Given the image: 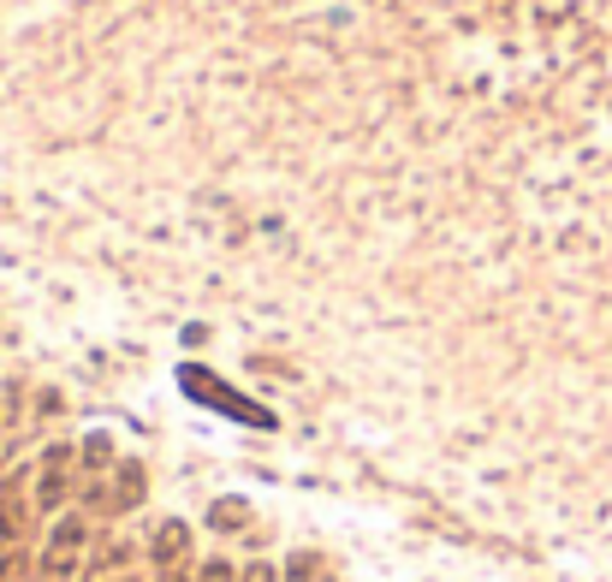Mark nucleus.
<instances>
[{"label": "nucleus", "mask_w": 612, "mask_h": 582, "mask_svg": "<svg viewBox=\"0 0 612 582\" xmlns=\"http://www.w3.org/2000/svg\"><path fill=\"white\" fill-rule=\"evenodd\" d=\"M238 582H274V571H267V565H250V571L238 577Z\"/></svg>", "instance_id": "nucleus-13"}, {"label": "nucleus", "mask_w": 612, "mask_h": 582, "mask_svg": "<svg viewBox=\"0 0 612 582\" xmlns=\"http://www.w3.org/2000/svg\"><path fill=\"white\" fill-rule=\"evenodd\" d=\"M78 458H84V470H96V476L120 464V458H113V440H108V434H89L84 446H78Z\"/></svg>", "instance_id": "nucleus-6"}, {"label": "nucleus", "mask_w": 612, "mask_h": 582, "mask_svg": "<svg viewBox=\"0 0 612 582\" xmlns=\"http://www.w3.org/2000/svg\"><path fill=\"white\" fill-rule=\"evenodd\" d=\"M0 582H18V553L0 547Z\"/></svg>", "instance_id": "nucleus-12"}, {"label": "nucleus", "mask_w": 612, "mask_h": 582, "mask_svg": "<svg viewBox=\"0 0 612 582\" xmlns=\"http://www.w3.org/2000/svg\"><path fill=\"white\" fill-rule=\"evenodd\" d=\"M197 582H238V577H233V565H226V559H209Z\"/></svg>", "instance_id": "nucleus-11"}, {"label": "nucleus", "mask_w": 612, "mask_h": 582, "mask_svg": "<svg viewBox=\"0 0 612 582\" xmlns=\"http://www.w3.org/2000/svg\"><path fill=\"white\" fill-rule=\"evenodd\" d=\"M143 488H149V470H143L137 458H120V464H113V505H120V511L143 499Z\"/></svg>", "instance_id": "nucleus-3"}, {"label": "nucleus", "mask_w": 612, "mask_h": 582, "mask_svg": "<svg viewBox=\"0 0 612 582\" xmlns=\"http://www.w3.org/2000/svg\"><path fill=\"white\" fill-rule=\"evenodd\" d=\"M185 559H190V523L167 517V523L155 529V541H149V565H155V571H178Z\"/></svg>", "instance_id": "nucleus-2"}, {"label": "nucleus", "mask_w": 612, "mask_h": 582, "mask_svg": "<svg viewBox=\"0 0 612 582\" xmlns=\"http://www.w3.org/2000/svg\"><path fill=\"white\" fill-rule=\"evenodd\" d=\"M72 458H78L72 446H54L42 458V476H36V505H42L48 517L66 511V499H72Z\"/></svg>", "instance_id": "nucleus-1"}, {"label": "nucleus", "mask_w": 612, "mask_h": 582, "mask_svg": "<svg viewBox=\"0 0 612 582\" xmlns=\"http://www.w3.org/2000/svg\"><path fill=\"white\" fill-rule=\"evenodd\" d=\"M18 535H24V505L12 493H0V547H12Z\"/></svg>", "instance_id": "nucleus-7"}, {"label": "nucleus", "mask_w": 612, "mask_h": 582, "mask_svg": "<svg viewBox=\"0 0 612 582\" xmlns=\"http://www.w3.org/2000/svg\"><path fill=\"white\" fill-rule=\"evenodd\" d=\"M84 541H89V523H84V517L60 511L54 523H48V547H54V553H84Z\"/></svg>", "instance_id": "nucleus-4"}, {"label": "nucleus", "mask_w": 612, "mask_h": 582, "mask_svg": "<svg viewBox=\"0 0 612 582\" xmlns=\"http://www.w3.org/2000/svg\"><path fill=\"white\" fill-rule=\"evenodd\" d=\"M113 582H143V577H113Z\"/></svg>", "instance_id": "nucleus-14"}, {"label": "nucleus", "mask_w": 612, "mask_h": 582, "mask_svg": "<svg viewBox=\"0 0 612 582\" xmlns=\"http://www.w3.org/2000/svg\"><path fill=\"white\" fill-rule=\"evenodd\" d=\"M36 571H42V582H72V571H78V553H54V547H42Z\"/></svg>", "instance_id": "nucleus-5"}, {"label": "nucleus", "mask_w": 612, "mask_h": 582, "mask_svg": "<svg viewBox=\"0 0 612 582\" xmlns=\"http://www.w3.org/2000/svg\"><path fill=\"white\" fill-rule=\"evenodd\" d=\"M245 517H250V505H245V499H221V505L209 511V523H214V529H238Z\"/></svg>", "instance_id": "nucleus-8"}, {"label": "nucleus", "mask_w": 612, "mask_h": 582, "mask_svg": "<svg viewBox=\"0 0 612 582\" xmlns=\"http://www.w3.org/2000/svg\"><path fill=\"white\" fill-rule=\"evenodd\" d=\"M291 582H310V577H322V559L315 553H303V559H291V571H286Z\"/></svg>", "instance_id": "nucleus-10"}, {"label": "nucleus", "mask_w": 612, "mask_h": 582, "mask_svg": "<svg viewBox=\"0 0 612 582\" xmlns=\"http://www.w3.org/2000/svg\"><path fill=\"white\" fill-rule=\"evenodd\" d=\"M125 559H132V547H125V541H113V547H108V553H101V559H96V577H101V571L113 577V571H120Z\"/></svg>", "instance_id": "nucleus-9"}]
</instances>
